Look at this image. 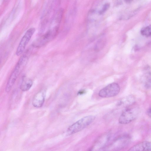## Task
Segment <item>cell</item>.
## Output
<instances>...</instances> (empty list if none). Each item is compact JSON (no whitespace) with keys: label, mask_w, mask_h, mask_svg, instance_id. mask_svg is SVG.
<instances>
[{"label":"cell","mask_w":151,"mask_h":151,"mask_svg":"<svg viewBox=\"0 0 151 151\" xmlns=\"http://www.w3.org/2000/svg\"><path fill=\"white\" fill-rule=\"evenodd\" d=\"M25 53L22 55L15 65L7 81L5 88L6 91H10L17 79L26 65L29 56Z\"/></svg>","instance_id":"cell-1"},{"label":"cell","mask_w":151,"mask_h":151,"mask_svg":"<svg viewBox=\"0 0 151 151\" xmlns=\"http://www.w3.org/2000/svg\"><path fill=\"white\" fill-rule=\"evenodd\" d=\"M95 119V116L89 115L80 119L70 126L67 130L68 135H71L82 130L91 124Z\"/></svg>","instance_id":"cell-2"},{"label":"cell","mask_w":151,"mask_h":151,"mask_svg":"<svg viewBox=\"0 0 151 151\" xmlns=\"http://www.w3.org/2000/svg\"><path fill=\"white\" fill-rule=\"evenodd\" d=\"M139 112V109L137 107L127 108L121 114L119 118V122L122 124L129 123L136 118Z\"/></svg>","instance_id":"cell-3"},{"label":"cell","mask_w":151,"mask_h":151,"mask_svg":"<svg viewBox=\"0 0 151 151\" xmlns=\"http://www.w3.org/2000/svg\"><path fill=\"white\" fill-rule=\"evenodd\" d=\"M120 88L116 83H110L101 90L99 95L102 98H109L117 95L119 92Z\"/></svg>","instance_id":"cell-4"},{"label":"cell","mask_w":151,"mask_h":151,"mask_svg":"<svg viewBox=\"0 0 151 151\" xmlns=\"http://www.w3.org/2000/svg\"><path fill=\"white\" fill-rule=\"evenodd\" d=\"M35 31L34 28H30L27 31L19 43L16 52V55H20L23 52Z\"/></svg>","instance_id":"cell-5"},{"label":"cell","mask_w":151,"mask_h":151,"mask_svg":"<svg viewBox=\"0 0 151 151\" xmlns=\"http://www.w3.org/2000/svg\"><path fill=\"white\" fill-rule=\"evenodd\" d=\"M45 92L42 90L37 92L34 97L32 101L33 106L36 108L42 107L45 101Z\"/></svg>","instance_id":"cell-6"},{"label":"cell","mask_w":151,"mask_h":151,"mask_svg":"<svg viewBox=\"0 0 151 151\" xmlns=\"http://www.w3.org/2000/svg\"><path fill=\"white\" fill-rule=\"evenodd\" d=\"M129 151H151V142L144 141L137 144L131 147Z\"/></svg>","instance_id":"cell-7"},{"label":"cell","mask_w":151,"mask_h":151,"mask_svg":"<svg viewBox=\"0 0 151 151\" xmlns=\"http://www.w3.org/2000/svg\"><path fill=\"white\" fill-rule=\"evenodd\" d=\"M135 101L134 97L132 95H129L124 97L118 102V106L127 107L134 104Z\"/></svg>","instance_id":"cell-8"},{"label":"cell","mask_w":151,"mask_h":151,"mask_svg":"<svg viewBox=\"0 0 151 151\" xmlns=\"http://www.w3.org/2000/svg\"><path fill=\"white\" fill-rule=\"evenodd\" d=\"M33 84V81L31 79L24 76L22 78L20 85V89L23 91L29 90Z\"/></svg>","instance_id":"cell-9"},{"label":"cell","mask_w":151,"mask_h":151,"mask_svg":"<svg viewBox=\"0 0 151 151\" xmlns=\"http://www.w3.org/2000/svg\"><path fill=\"white\" fill-rule=\"evenodd\" d=\"M143 84L147 89L151 88V74L150 73H146L143 78Z\"/></svg>","instance_id":"cell-10"},{"label":"cell","mask_w":151,"mask_h":151,"mask_svg":"<svg viewBox=\"0 0 151 151\" xmlns=\"http://www.w3.org/2000/svg\"><path fill=\"white\" fill-rule=\"evenodd\" d=\"M143 35L148 36L151 35V24L142 28L140 31Z\"/></svg>","instance_id":"cell-11"},{"label":"cell","mask_w":151,"mask_h":151,"mask_svg":"<svg viewBox=\"0 0 151 151\" xmlns=\"http://www.w3.org/2000/svg\"><path fill=\"white\" fill-rule=\"evenodd\" d=\"M105 44V41L104 40L101 39L98 41L95 46V50L97 51H99L102 49Z\"/></svg>","instance_id":"cell-12"},{"label":"cell","mask_w":151,"mask_h":151,"mask_svg":"<svg viewBox=\"0 0 151 151\" xmlns=\"http://www.w3.org/2000/svg\"><path fill=\"white\" fill-rule=\"evenodd\" d=\"M110 7V4L109 3L105 4L103 6L101 10L99 12L100 14H103L105 12L107 11Z\"/></svg>","instance_id":"cell-13"},{"label":"cell","mask_w":151,"mask_h":151,"mask_svg":"<svg viewBox=\"0 0 151 151\" xmlns=\"http://www.w3.org/2000/svg\"><path fill=\"white\" fill-rule=\"evenodd\" d=\"M125 3L127 4H130L131 3L133 0H124Z\"/></svg>","instance_id":"cell-14"},{"label":"cell","mask_w":151,"mask_h":151,"mask_svg":"<svg viewBox=\"0 0 151 151\" xmlns=\"http://www.w3.org/2000/svg\"><path fill=\"white\" fill-rule=\"evenodd\" d=\"M84 93V91H79L78 92V94H81L83 93Z\"/></svg>","instance_id":"cell-15"},{"label":"cell","mask_w":151,"mask_h":151,"mask_svg":"<svg viewBox=\"0 0 151 151\" xmlns=\"http://www.w3.org/2000/svg\"><path fill=\"white\" fill-rule=\"evenodd\" d=\"M4 0L5 1H7L8 0Z\"/></svg>","instance_id":"cell-16"}]
</instances>
